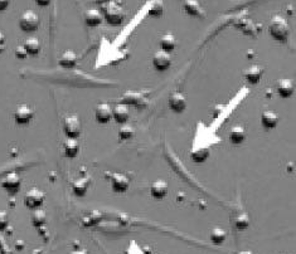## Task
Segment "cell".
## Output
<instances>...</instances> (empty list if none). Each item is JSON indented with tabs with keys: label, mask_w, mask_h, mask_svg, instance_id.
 I'll return each mask as SVG.
<instances>
[{
	"label": "cell",
	"mask_w": 296,
	"mask_h": 254,
	"mask_svg": "<svg viewBox=\"0 0 296 254\" xmlns=\"http://www.w3.org/2000/svg\"><path fill=\"white\" fill-rule=\"evenodd\" d=\"M129 118H130V110H129V106L122 104H117L116 106L112 107V120H114L116 124H128Z\"/></svg>",
	"instance_id": "16"
},
{
	"label": "cell",
	"mask_w": 296,
	"mask_h": 254,
	"mask_svg": "<svg viewBox=\"0 0 296 254\" xmlns=\"http://www.w3.org/2000/svg\"><path fill=\"white\" fill-rule=\"evenodd\" d=\"M276 92L282 98H290L295 94V82L290 78H281L276 83Z\"/></svg>",
	"instance_id": "13"
},
{
	"label": "cell",
	"mask_w": 296,
	"mask_h": 254,
	"mask_svg": "<svg viewBox=\"0 0 296 254\" xmlns=\"http://www.w3.org/2000/svg\"><path fill=\"white\" fill-rule=\"evenodd\" d=\"M120 126L121 127H120L119 132H117L120 142H121V141L131 140V138H134V135H135V130H134V127L131 126V124H120Z\"/></svg>",
	"instance_id": "26"
},
{
	"label": "cell",
	"mask_w": 296,
	"mask_h": 254,
	"mask_svg": "<svg viewBox=\"0 0 296 254\" xmlns=\"http://www.w3.org/2000/svg\"><path fill=\"white\" fill-rule=\"evenodd\" d=\"M63 134L67 138H80L82 134V124L78 116L76 114H70L63 118Z\"/></svg>",
	"instance_id": "4"
},
{
	"label": "cell",
	"mask_w": 296,
	"mask_h": 254,
	"mask_svg": "<svg viewBox=\"0 0 296 254\" xmlns=\"http://www.w3.org/2000/svg\"><path fill=\"white\" fill-rule=\"evenodd\" d=\"M36 2V4L38 6H42V8H45V6H48L51 4V2L52 0H34Z\"/></svg>",
	"instance_id": "35"
},
{
	"label": "cell",
	"mask_w": 296,
	"mask_h": 254,
	"mask_svg": "<svg viewBox=\"0 0 296 254\" xmlns=\"http://www.w3.org/2000/svg\"><path fill=\"white\" fill-rule=\"evenodd\" d=\"M34 108L27 104H21L16 107L13 112V118L18 126H27L34 118Z\"/></svg>",
	"instance_id": "5"
},
{
	"label": "cell",
	"mask_w": 296,
	"mask_h": 254,
	"mask_svg": "<svg viewBox=\"0 0 296 254\" xmlns=\"http://www.w3.org/2000/svg\"><path fill=\"white\" fill-rule=\"evenodd\" d=\"M227 239V232L219 226H214L210 232V242L216 246H221Z\"/></svg>",
	"instance_id": "27"
},
{
	"label": "cell",
	"mask_w": 296,
	"mask_h": 254,
	"mask_svg": "<svg viewBox=\"0 0 296 254\" xmlns=\"http://www.w3.org/2000/svg\"><path fill=\"white\" fill-rule=\"evenodd\" d=\"M22 46H23L24 50H27L29 57H37L42 50L41 42H39V39L36 38V36H31V38L26 39V42H24Z\"/></svg>",
	"instance_id": "23"
},
{
	"label": "cell",
	"mask_w": 296,
	"mask_h": 254,
	"mask_svg": "<svg viewBox=\"0 0 296 254\" xmlns=\"http://www.w3.org/2000/svg\"><path fill=\"white\" fill-rule=\"evenodd\" d=\"M237 254H252V252H249V250H242V252H238V253Z\"/></svg>",
	"instance_id": "39"
},
{
	"label": "cell",
	"mask_w": 296,
	"mask_h": 254,
	"mask_svg": "<svg viewBox=\"0 0 296 254\" xmlns=\"http://www.w3.org/2000/svg\"><path fill=\"white\" fill-rule=\"evenodd\" d=\"M168 106L170 111H173L174 114H183L187 110V98H185V96L182 92L175 91L169 96Z\"/></svg>",
	"instance_id": "12"
},
{
	"label": "cell",
	"mask_w": 296,
	"mask_h": 254,
	"mask_svg": "<svg viewBox=\"0 0 296 254\" xmlns=\"http://www.w3.org/2000/svg\"><path fill=\"white\" fill-rule=\"evenodd\" d=\"M102 16L110 26H120V24L124 23L126 13H125L124 8L117 0H111L107 4H105Z\"/></svg>",
	"instance_id": "1"
},
{
	"label": "cell",
	"mask_w": 296,
	"mask_h": 254,
	"mask_svg": "<svg viewBox=\"0 0 296 254\" xmlns=\"http://www.w3.org/2000/svg\"><path fill=\"white\" fill-rule=\"evenodd\" d=\"M234 226H236L237 230H244L249 226V218L246 213H239L238 216L234 218L233 220Z\"/></svg>",
	"instance_id": "31"
},
{
	"label": "cell",
	"mask_w": 296,
	"mask_h": 254,
	"mask_svg": "<svg viewBox=\"0 0 296 254\" xmlns=\"http://www.w3.org/2000/svg\"><path fill=\"white\" fill-rule=\"evenodd\" d=\"M94 2L97 4H107L109 2H111V0H94Z\"/></svg>",
	"instance_id": "38"
},
{
	"label": "cell",
	"mask_w": 296,
	"mask_h": 254,
	"mask_svg": "<svg viewBox=\"0 0 296 254\" xmlns=\"http://www.w3.org/2000/svg\"><path fill=\"white\" fill-rule=\"evenodd\" d=\"M105 176L109 180L111 190L116 194H124L130 188V178H128L125 174L120 172H105Z\"/></svg>",
	"instance_id": "3"
},
{
	"label": "cell",
	"mask_w": 296,
	"mask_h": 254,
	"mask_svg": "<svg viewBox=\"0 0 296 254\" xmlns=\"http://www.w3.org/2000/svg\"><path fill=\"white\" fill-rule=\"evenodd\" d=\"M46 220H47V214L43 209H37L33 210V214H32V224H33L34 228H42L45 226Z\"/></svg>",
	"instance_id": "28"
},
{
	"label": "cell",
	"mask_w": 296,
	"mask_h": 254,
	"mask_svg": "<svg viewBox=\"0 0 296 254\" xmlns=\"http://www.w3.org/2000/svg\"><path fill=\"white\" fill-rule=\"evenodd\" d=\"M92 182V178L90 175H85V176H80L78 179L73 180L71 184V189H72V194L76 198H83L87 194L90 189V185Z\"/></svg>",
	"instance_id": "11"
},
{
	"label": "cell",
	"mask_w": 296,
	"mask_h": 254,
	"mask_svg": "<svg viewBox=\"0 0 296 254\" xmlns=\"http://www.w3.org/2000/svg\"><path fill=\"white\" fill-rule=\"evenodd\" d=\"M278 124V114L275 111H263L261 114V124L266 131L276 128Z\"/></svg>",
	"instance_id": "19"
},
{
	"label": "cell",
	"mask_w": 296,
	"mask_h": 254,
	"mask_svg": "<svg viewBox=\"0 0 296 254\" xmlns=\"http://www.w3.org/2000/svg\"><path fill=\"white\" fill-rule=\"evenodd\" d=\"M160 50H164L166 53H172L177 47V39L173 34H164L159 42Z\"/></svg>",
	"instance_id": "25"
},
{
	"label": "cell",
	"mask_w": 296,
	"mask_h": 254,
	"mask_svg": "<svg viewBox=\"0 0 296 254\" xmlns=\"http://www.w3.org/2000/svg\"><path fill=\"white\" fill-rule=\"evenodd\" d=\"M6 36H4V33L2 30H0V54L6 50Z\"/></svg>",
	"instance_id": "34"
},
{
	"label": "cell",
	"mask_w": 296,
	"mask_h": 254,
	"mask_svg": "<svg viewBox=\"0 0 296 254\" xmlns=\"http://www.w3.org/2000/svg\"><path fill=\"white\" fill-rule=\"evenodd\" d=\"M78 63V57L73 50H66L62 53L60 60H58V66L65 70H71L75 68Z\"/></svg>",
	"instance_id": "21"
},
{
	"label": "cell",
	"mask_w": 296,
	"mask_h": 254,
	"mask_svg": "<svg viewBox=\"0 0 296 254\" xmlns=\"http://www.w3.org/2000/svg\"><path fill=\"white\" fill-rule=\"evenodd\" d=\"M95 120L100 124H107L112 120V107L109 104H99L95 108Z\"/></svg>",
	"instance_id": "14"
},
{
	"label": "cell",
	"mask_w": 296,
	"mask_h": 254,
	"mask_svg": "<svg viewBox=\"0 0 296 254\" xmlns=\"http://www.w3.org/2000/svg\"><path fill=\"white\" fill-rule=\"evenodd\" d=\"M0 186L3 188L11 196H14L19 192L22 188V178L17 172H12L4 175L3 179L0 180Z\"/></svg>",
	"instance_id": "7"
},
{
	"label": "cell",
	"mask_w": 296,
	"mask_h": 254,
	"mask_svg": "<svg viewBox=\"0 0 296 254\" xmlns=\"http://www.w3.org/2000/svg\"><path fill=\"white\" fill-rule=\"evenodd\" d=\"M183 6H184V10L188 16L199 19H204L207 16V13H205V10L198 0H184Z\"/></svg>",
	"instance_id": "15"
},
{
	"label": "cell",
	"mask_w": 296,
	"mask_h": 254,
	"mask_svg": "<svg viewBox=\"0 0 296 254\" xmlns=\"http://www.w3.org/2000/svg\"><path fill=\"white\" fill-rule=\"evenodd\" d=\"M268 33L275 40L286 42L290 34V28L285 18L281 16H275L271 18L270 24H268Z\"/></svg>",
	"instance_id": "2"
},
{
	"label": "cell",
	"mask_w": 296,
	"mask_h": 254,
	"mask_svg": "<svg viewBox=\"0 0 296 254\" xmlns=\"http://www.w3.org/2000/svg\"><path fill=\"white\" fill-rule=\"evenodd\" d=\"M70 254H89V250L85 248H81V249H75V250L71 252Z\"/></svg>",
	"instance_id": "37"
},
{
	"label": "cell",
	"mask_w": 296,
	"mask_h": 254,
	"mask_svg": "<svg viewBox=\"0 0 296 254\" xmlns=\"http://www.w3.org/2000/svg\"><path fill=\"white\" fill-rule=\"evenodd\" d=\"M209 156V148H194V150L190 152V160L195 164H202Z\"/></svg>",
	"instance_id": "29"
},
{
	"label": "cell",
	"mask_w": 296,
	"mask_h": 254,
	"mask_svg": "<svg viewBox=\"0 0 296 254\" xmlns=\"http://www.w3.org/2000/svg\"><path fill=\"white\" fill-rule=\"evenodd\" d=\"M164 14V2L163 0H153L149 6L148 16H154V18H159Z\"/></svg>",
	"instance_id": "30"
},
{
	"label": "cell",
	"mask_w": 296,
	"mask_h": 254,
	"mask_svg": "<svg viewBox=\"0 0 296 254\" xmlns=\"http://www.w3.org/2000/svg\"><path fill=\"white\" fill-rule=\"evenodd\" d=\"M263 72H265V70L260 67V66H251V67L243 70V77L247 83L253 86V84H257L260 82L263 76Z\"/></svg>",
	"instance_id": "17"
},
{
	"label": "cell",
	"mask_w": 296,
	"mask_h": 254,
	"mask_svg": "<svg viewBox=\"0 0 296 254\" xmlns=\"http://www.w3.org/2000/svg\"><path fill=\"white\" fill-rule=\"evenodd\" d=\"M81 151L80 141L77 138H67L63 144V152H65L66 158H77L78 154Z\"/></svg>",
	"instance_id": "20"
},
{
	"label": "cell",
	"mask_w": 296,
	"mask_h": 254,
	"mask_svg": "<svg viewBox=\"0 0 296 254\" xmlns=\"http://www.w3.org/2000/svg\"><path fill=\"white\" fill-rule=\"evenodd\" d=\"M168 184L164 180H156L150 186V195L155 200H161L168 194Z\"/></svg>",
	"instance_id": "22"
},
{
	"label": "cell",
	"mask_w": 296,
	"mask_h": 254,
	"mask_svg": "<svg viewBox=\"0 0 296 254\" xmlns=\"http://www.w3.org/2000/svg\"><path fill=\"white\" fill-rule=\"evenodd\" d=\"M14 56H16L18 60H26V58H28V53H27V50H24L23 46H18V47L16 48V50H14Z\"/></svg>",
	"instance_id": "33"
},
{
	"label": "cell",
	"mask_w": 296,
	"mask_h": 254,
	"mask_svg": "<svg viewBox=\"0 0 296 254\" xmlns=\"http://www.w3.org/2000/svg\"><path fill=\"white\" fill-rule=\"evenodd\" d=\"M172 56L170 53H166L164 50H158L154 53L153 58H151V64H153L154 70L158 72H165L169 68L172 67Z\"/></svg>",
	"instance_id": "10"
},
{
	"label": "cell",
	"mask_w": 296,
	"mask_h": 254,
	"mask_svg": "<svg viewBox=\"0 0 296 254\" xmlns=\"http://www.w3.org/2000/svg\"><path fill=\"white\" fill-rule=\"evenodd\" d=\"M83 16H85V23L89 26H92V28L99 26L102 23V20H104V16L97 9H89V10H86V13H85Z\"/></svg>",
	"instance_id": "24"
},
{
	"label": "cell",
	"mask_w": 296,
	"mask_h": 254,
	"mask_svg": "<svg viewBox=\"0 0 296 254\" xmlns=\"http://www.w3.org/2000/svg\"><path fill=\"white\" fill-rule=\"evenodd\" d=\"M18 24L24 33H33L39 28V16L33 10H26L19 18Z\"/></svg>",
	"instance_id": "8"
},
{
	"label": "cell",
	"mask_w": 296,
	"mask_h": 254,
	"mask_svg": "<svg viewBox=\"0 0 296 254\" xmlns=\"http://www.w3.org/2000/svg\"><path fill=\"white\" fill-rule=\"evenodd\" d=\"M46 202V194L45 192L37 189V188H33V189L28 190L24 195L23 202L29 210H37L41 209L43 206Z\"/></svg>",
	"instance_id": "6"
},
{
	"label": "cell",
	"mask_w": 296,
	"mask_h": 254,
	"mask_svg": "<svg viewBox=\"0 0 296 254\" xmlns=\"http://www.w3.org/2000/svg\"><path fill=\"white\" fill-rule=\"evenodd\" d=\"M247 134L244 127L241 124H236L228 131V141L232 145H241L246 141Z\"/></svg>",
	"instance_id": "18"
},
{
	"label": "cell",
	"mask_w": 296,
	"mask_h": 254,
	"mask_svg": "<svg viewBox=\"0 0 296 254\" xmlns=\"http://www.w3.org/2000/svg\"><path fill=\"white\" fill-rule=\"evenodd\" d=\"M119 104H126V106H135L138 107V108H140V107L146 104V94L136 91L125 92V94L120 97Z\"/></svg>",
	"instance_id": "9"
},
{
	"label": "cell",
	"mask_w": 296,
	"mask_h": 254,
	"mask_svg": "<svg viewBox=\"0 0 296 254\" xmlns=\"http://www.w3.org/2000/svg\"><path fill=\"white\" fill-rule=\"evenodd\" d=\"M9 226V216L7 212L0 210V232H4Z\"/></svg>",
	"instance_id": "32"
},
{
	"label": "cell",
	"mask_w": 296,
	"mask_h": 254,
	"mask_svg": "<svg viewBox=\"0 0 296 254\" xmlns=\"http://www.w3.org/2000/svg\"><path fill=\"white\" fill-rule=\"evenodd\" d=\"M11 0H0V12H4L8 9Z\"/></svg>",
	"instance_id": "36"
}]
</instances>
